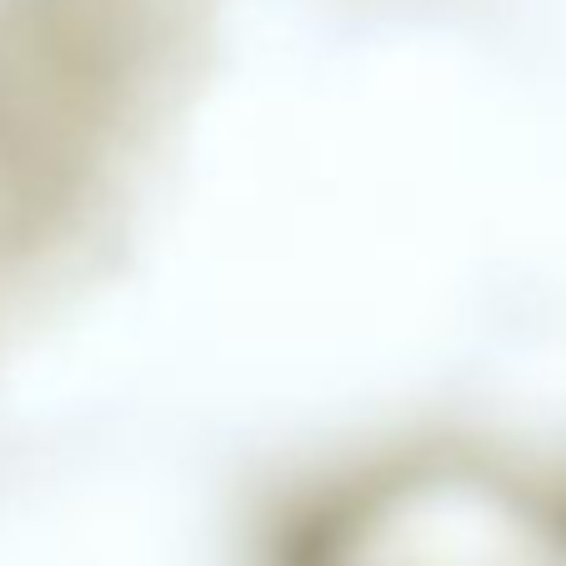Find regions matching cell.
<instances>
[{"label":"cell","instance_id":"1","mask_svg":"<svg viewBox=\"0 0 566 566\" xmlns=\"http://www.w3.org/2000/svg\"><path fill=\"white\" fill-rule=\"evenodd\" d=\"M296 566H566V471L471 451L386 461L311 512Z\"/></svg>","mask_w":566,"mask_h":566}]
</instances>
